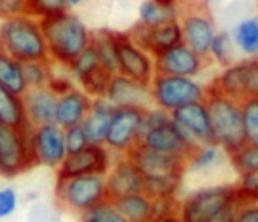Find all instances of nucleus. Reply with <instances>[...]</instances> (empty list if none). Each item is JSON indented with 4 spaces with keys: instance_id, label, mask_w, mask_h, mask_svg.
<instances>
[{
    "instance_id": "f03ea898",
    "label": "nucleus",
    "mask_w": 258,
    "mask_h": 222,
    "mask_svg": "<svg viewBox=\"0 0 258 222\" xmlns=\"http://www.w3.org/2000/svg\"><path fill=\"white\" fill-rule=\"evenodd\" d=\"M0 51L21 63L48 60L42 25L30 14L0 20Z\"/></svg>"
},
{
    "instance_id": "58836bf2",
    "label": "nucleus",
    "mask_w": 258,
    "mask_h": 222,
    "mask_svg": "<svg viewBox=\"0 0 258 222\" xmlns=\"http://www.w3.org/2000/svg\"><path fill=\"white\" fill-rule=\"evenodd\" d=\"M235 189H237L239 199L258 203V172L239 177V180L235 182Z\"/></svg>"
},
{
    "instance_id": "a19ab883",
    "label": "nucleus",
    "mask_w": 258,
    "mask_h": 222,
    "mask_svg": "<svg viewBox=\"0 0 258 222\" xmlns=\"http://www.w3.org/2000/svg\"><path fill=\"white\" fill-rule=\"evenodd\" d=\"M63 137H65V147H67V154H76V152L83 151V149L90 145L88 137H86V133H85V130H83L81 125L65 128L63 130Z\"/></svg>"
},
{
    "instance_id": "4468645a",
    "label": "nucleus",
    "mask_w": 258,
    "mask_h": 222,
    "mask_svg": "<svg viewBox=\"0 0 258 222\" xmlns=\"http://www.w3.org/2000/svg\"><path fill=\"white\" fill-rule=\"evenodd\" d=\"M116 156L105 145L90 144L76 154H67L61 166L56 170V177L78 175H105Z\"/></svg>"
},
{
    "instance_id": "c03bdc74",
    "label": "nucleus",
    "mask_w": 258,
    "mask_h": 222,
    "mask_svg": "<svg viewBox=\"0 0 258 222\" xmlns=\"http://www.w3.org/2000/svg\"><path fill=\"white\" fill-rule=\"evenodd\" d=\"M177 206H179V199L177 198L153 199V219L177 215Z\"/></svg>"
},
{
    "instance_id": "9b49d317",
    "label": "nucleus",
    "mask_w": 258,
    "mask_h": 222,
    "mask_svg": "<svg viewBox=\"0 0 258 222\" xmlns=\"http://www.w3.org/2000/svg\"><path fill=\"white\" fill-rule=\"evenodd\" d=\"M179 25L184 44L191 47L197 54L207 58L211 42L218 34L216 23H214L207 7H204L202 4L201 6L194 4V6L181 7Z\"/></svg>"
},
{
    "instance_id": "603ef678",
    "label": "nucleus",
    "mask_w": 258,
    "mask_h": 222,
    "mask_svg": "<svg viewBox=\"0 0 258 222\" xmlns=\"http://www.w3.org/2000/svg\"><path fill=\"white\" fill-rule=\"evenodd\" d=\"M204 4H213V2H220V0H202Z\"/></svg>"
},
{
    "instance_id": "aec40b11",
    "label": "nucleus",
    "mask_w": 258,
    "mask_h": 222,
    "mask_svg": "<svg viewBox=\"0 0 258 222\" xmlns=\"http://www.w3.org/2000/svg\"><path fill=\"white\" fill-rule=\"evenodd\" d=\"M104 98L114 108H121V107L146 108L151 105L150 88H148V84L134 81V79L125 77V75H121V74L111 75Z\"/></svg>"
},
{
    "instance_id": "49530a36",
    "label": "nucleus",
    "mask_w": 258,
    "mask_h": 222,
    "mask_svg": "<svg viewBox=\"0 0 258 222\" xmlns=\"http://www.w3.org/2000/svg\"><path fill=\"white\" fill-rule=\"evenodd\" d=\"M27 14V0H0V20Z\"/></svg>"
},
{
    "instance_id": "de8ad7c7",
    "label": "nucleus",
    "mask_w": 258,
    "mask_h": 222,
    "mask_svg": "<svg viewBox=\"0 0 258 222\" xmlns=\"http://www.w3.org/2000/svg\"><path fill=\"white\" fill-rule=\"evenodd\" d=\"M237 203L227 206L225 210H221V212L218 213V215H214L209 222H235V208H237Z\"/></svg>"
},
{
    "instance_id": "473e14b6",
    "label": "nucleus",
    "mask_w": 258,
    "mask_h": 222,
    "mask_svg": "<svg viewBox=\"0 0 258 222\" xmlns=\"http://www.w3.org/2000/svg\"><path fill=\"white\" fill-rule=\"evenodd\" d=\"M227 158L239 177L246 175V173L258 172V145L244 144L237 151L228 154Z\"/></svg>"
},
{
    "instance_id": "393cba45",
    "label": "nucleus",
    "mask_w": 258,
    "mask_h": 222,
    "mask_svg": "<svg viewBox=\"0 0 258 222\" xmlns=\"http://www.w3.org/2000/svg\"><path fill=\"white\" fill-rule=\"evenodd\" d=\"M118 41H119V32L109 30V28L93 30L92 47L99 54L100 65L111 75L118 74Z\"/></svg>"
},
{
    "instance_id": "2eb2a0df",
    "label": "nucleus",
    "mask_w": 258,
    "mask_h": 222,
    "mask_svg": "<svg viewBox=\"0 0 258 222\" xmlns=\"http://www.w3.org/2000/svg\"><path fill=\"white\" fill-rule=\"evenodd\" d=\"M207 67V58L195 53L184 42L163 51L155 56L156 74L179 75V77L197 79Z\"/></svg>"
},
{
    "instance_id": "cd10ccee",
    "label": "nucleus",
    "mask_w": 258,
    "mask_h": 222,
    "mask_svg": "<svg viewBox=\"0 0 258 222\" xmlns=\"http://www.w3.org/2000/svg\"><path fill=\"white\" fill-rule=\"evenodd\" d=\"M0 86L11 93L23 96L28 91L27 81H25L23 63L14 60L7 53L0 51Z\"/></svg>"
},
{
    "instance_id": "2f4dec72",
    "label": "nucleus",
    "mask_w": 258,
    "mask_h": 222,
    "mask_svg": "<svg viewBox=\"0 0 258 222\" xmlns=\"http://www.w3.org/2000/svg\"><path fill=\"white\" fill-rule=\"evenodd\" d=\"M181 184H183V177L144 178V192H146L151 199L177 198Z\"/></svg>"
},
{
    "instance_id": "e433bc0d",
    "label": "nucleus",
    "mask_w": 258,
    "mask_h": 222,
    "mask_svg": "<svg viewBox=\"0 0 258 222\" xmlns=\"http://www.w3.org/2000/svg\"><path fill=\"white\" fill-rule=\"evenodd\" d=\"M67 11H71L67 0H27V14L39 21L49 20Z\"/></svg>"
},
{
    "instance_id": "20e7f679",
    "label": "nucleus",
    "mask_w": 258,
    "mask_h": 222,
    "mask_svg": "<svg viewBox=\"0 0 258 222\" xmlns=\"http://www.w3.org/2000/svg\"><path fill=\"white\" fill-rule=\"evenodd\" d=\"M148 88L151 105L169 114L194 101H204L207 96V84L195 77L155 74Z\"/></svg>"
},
{
    "instance_id": "1a4fd4ad",
    "label": "nucleus",
    "mask_w": 258,
    "mask_h": 222,
    "mask_svg": "<svg viewBox=\"0 0 258 222\" xmlns=\"http://www.w3.org/2000/svg\"><path fill=\"white\" fill-rule=\"evenodd\" d=\"M209 86L239 101L258 96V56L244 58L223 67Z\"/></svg>"
},
{
    "instance_id": "7c9ffc66",
    "label": "nucleus",
    "mask_w": 258,
    "mask_h": 222,
    "mask_svg": "<svg viewBox=\"0 0 258 222\" xmlns=\"http://www.w3.org/2000/svg\"><path fill=\"white\" fill-rule=\"evenodd\" d=\"M225 151L213 144H202L197 145L194 149V152L190 154V158L186 159V170H191V172H207V170H213L214 166H218L221 161L225 159Z\"/></svg>"
},
{
    "instance_id": "8fccbe9b",
    "label": "nucleus",
    "mask_w": 258,
    "mask_h": 222,
    "mask_svg": "<svg viewBox=\"0 0 258 222\" xmlns=\"http://www.w3.org/2000/svg\"><path fill=\"white\" fill-rule=\"evenodd\" d=\"M85 4H86V0H67V6H69V9H71V11L79 9V7L85 6Z\"/></svg>"
},
{
    "instance_id": "412c9836",
    "label": "nucleus",
    "mask_w": 258,
    "mask_h": 222,
    "mask_svg": "<svg viewBox=\"0 0 258 222\" xmlns=\"http://www.w3.org/2000/svg\"><path fill=\"white\" fill-rule=\"evenodd\" d=\"M141 145L158 152L177 156V158L184 159V161L190 158V154L195 149V145L181 133V130L172 121L144 133L141 137Z\"/></svg>"
},
{
    "instance_id": "72a5a7b5",
    "label": "nucleus",
    "mask_w": 258,
    "mask_h": 222,
    "mask_svg": "<svg viewBox=\"0 0 258 222\" xmlns=\"http://www.w3.org/2000/svg\"><path fill=\"white\" fill-rule=\"evenodd\" d=\"M23 72L28 89L48 88L49 79L54 72V65L49 60L30 61V63H23Z\"/></svg>"
},
{
    "instance_id": "4c0bfd02",
    "label": "nucleus",
    "mask_w": 258,
    "mask_h": 222,
    "mask_svg": "<svg viewBox=\"0 0 258 222\" xmlns=\"http://www.w3.org/2000/svg\"><path fill=\"white\" fill-rule=\"evenodd\" d=\"M79 222H126L125 217L118 212L114 203L111 199L86 210L85 213L79 215Z\"/></svg>"
},
{
    "instance_id": "37998d69",
    "label": "nucleus",
    "mask_w": 258,
    "mask_h": 222,
    "mask_svg": "<svg viewBox=\"0 0 258 222\" xmlns=\"http://www.w3.org/2000/svg\"><path fill=\"white\" fill-rule=\"evenodd\" d=\"M74 81L71 79V75L67 74V70L65 68H60V67H54V72L51 75V79H49V84L48 88L53 91L56 96H60V94L67 93L69 89L74 88Z\"/></svg>"
},
{
    "instance_id": "dca6fc26",
    "label": "nucleus",
    "mask_w": 258,
    "mask_h": 222,
    "mask_svg": "<svg viewBox=\"0 0 258 222\" xmlns=\"http://www.w3.org/2000/svg\"><path fill=\"white\" fill-rule=\"evenodd\" d=\"M128 158L137 166L144 178H160V177H184L186 161L177 156L158 152L148 149L144 145H137L128 152Z\"/></svg>"
},
{
    "instance_id": "423d86ee",
    "label": "nucleus",
    "mask_w": 258,
    "mask_h": 222,
    "mask_svg": "<svg viewBox=\"0 0 258 222\" xmlns=\"http://www.w3.org/2000/svg\"><path fill=\"white\" fill-rule=\"evenodd\" d=\"M54 196L61 208L78 215L107 201V187L104 175L56 177Z\"/></svg>"
},
{
    "instance_id": "6e6552de",
    "label": "nucleus",
    "mask_w": 258,
    "mask_h": 222,
    "mask_svg": "<svg viewBox=\"0 0 258 222\" xmlns=\"http://www.w3.org/2000/svg\"><path fill=\"white\" fill-rule=\"evenodd\" d=\"M143 112L144 108L137 107H121L114 110L104 140V145L114 156H128V152L141 144Z\"/></svg>"
},
{
    "instance_id": "3c124183",
    "label": "nucleus",
    "mask_w": 258,
    "mask_h": 222,
    "mask_svg": "<svg viewBox=\"0 0 258 222\" xmlns=\"http://www.w3.org/2000/svg\"><path fill=\"white\" fill-rule=\"evenodd\" d=\"M150 222H181L177 215H170V217H160V219H151Z\"/></svg>"
},
{
    "instance_id": "79ce46f5",
    "label": "nucleus",
    "mask_w": 258,
    "mask_h": 222,
    "mask_svg": "<svg viewBox=\"0 0 258 222\" xmlns=\"http://www.w3.org/2000/svg\"><path fill=\"white\" fill-rule=\"evenodd\" d=\"M169 121H170L169 112L150 105V107H146L143 112V135L146 132H150V130L158 128V126H162V125H167Z\"/></svg>"
},
{
    "instance_id": "c9c22d12",
    "label": "nucleus",
    "mask_w": 258,
    "mask_h": 222,
    "mask_svg": "<svg viewBox=\"0 0 258 222\" xmlns=\"http://www.w3.org/2000/svg\"><path fill=\"white\" fill-rule=\"evenodd\" d=\"M241 110L246 144L258 145V96L244 98L241 101Z\"/></svg>"
},
{
    "instance_id": "39448f33",
    "label": "nucleus",
    "mask_w": 258,
    "mask_h": 222,
    "mask_svg": "<svg viewBox=\"0 0 258 222\" xmlns=\"http://www.w3.org/2000/svg\"><path fill=\"white\" fill-rule=\"evenodd\" d=\"M239 194L235 184H218L191 191L179 199L177 217L181 222H209L227 206L235 205Z\"/></svg>"
},
{
    "instance_id": "f3484780",
    "label": "nucleus",
    "mask_w": 258,
    "mask_h": 222,
    "mask_svg": "<svg viewBox=\"0 0 258 222\" xmlns=\"http://www.w3.org/2000/svg\"><path fill=\"white\" fill-rule=\"evenodd\" d=\"M170 121L181 130V133L195 147L214 142L206 101H194V103H188L184 107L177 108V110L170 112Z\"/></svg>"
},
{
    "instance_id": "7ed1b4c3",
    "label": "nucleus",
    "mask_w": 258,
    "mask_h": 222,
    "mask_svg": "<svg viewBox=\"0 0 258 222\" xmlns=\"http://www.w3.org/2000/svg\"><path fill=\"white\" fill-rule=\"evenodd\" d=\"M204 101L209 112L214 144L220 145L227 156L242 147L246 140L244 128H242L241 101L220 93L209 84H207V96Z\"/></svg>"
},
{
    "instance_id": "c756f323",
    "label": "nucleus",
    "mask_w": 258,
    "mask_h": 222,
    "mask_svg": "<svg viewBox=\"0 0 258 222\" xmlns=\"http://www.w3.org/2000/svg\"><path fill=\"white\" fill-rule=\"evenodd\" d=\"M0 125L13 126V128H28L21 96L11 93L2 86H0Z\"/></svg>"
},
{
    "instance_id": "ddd939ff",
    "label": "nucleus",
    "mask_w": 258,
    "mask_h": 222,
    "mask_svg": "<svg viewBox=\"0 0 258 222\" xmlns=\"http://www.w3.org/2000/svg\"><path fill=\"white\" fill-rule=\"evenodd\" d=\"M118 74L134 81L150 84L155 77V56L137 46L126 32H119L118 41Z\"/></svg>"
},
{
    "instance_id": "a211bd4d",
    "label": "nucleus",
    "mask_w": 258,
    "mask_h": 222,
    "mask_svg": "<svg viewBox=\"0 0 258 222\" xmlns=\"http://www.w3.org/2000/svg\"><path fill=\"white\" fill-rule=\"evenodd\" d=\"M104 178L107 199L111 201L136 192H144V177L128 156H116Z\"/></svg>"
},
{
    "instance_id": "f704fd0d",
    "label": "nucleus",
    "mask_w": 258,
    "mask_h": 222,
    "mask_svg": "<svg viewBox=\"0 0 258 222\" xmlns=\"http://www.w3.org/2000/svg\"><path fill=\"white\" fill-rule=\"evenodd\" d=\"M234 47L235 46L228 32H218L216 37L211 42L207 58H211L220 67H227V65L234 63Z\"/></svg>"
},
{
    "instance_id": "a18cd8bd",
    "label": "nucleus",
    "mask_w": 258,
    "mask_h": 222,
    "mask_svg": "<svg viewBox=\"0 0 258 222\" xmlns=\"http://www.w3.org/2000/svg\"><path fill=\"white\" fill-rule=\"evenodd\" d=\"M235 222H258V203L239 199L235 208Z\"/></svg>"
},
{
    "instance_id": "c85d7f7f",
    "label": "nucleus",
    "mask_w": 258,
    "mask_h": 222,
    "mask_svg": "<svg viewBox=\"0 0 258 222\" xmlns=\"http://www.w3.org/2000/svg\"><path fill=\"white\" fill-rule=\"evenodd\" d=\"M234 46L246 54V58L258 56V16L244 18L234 27L230 34Z\"/></svg>"
},
{
    "instance_id": "a878e982",
    "label": "nucleus",
    "mask_w": 258,
    "mask_h": 222,
    "mask_svg": "<svg viewBox=\"0 0 258 222\" xmlns=\"http://www.w3.org/2000/svg\"><path fill=\"white\" fill-rule=\"evenodd\" d=\"M112 203L126 222H150L153 219V199L146 192L123 196Z\"/></svg>"
},
{
    "instance_id": "ea45409f",
    "label": "nucleus",
    "mask_w": 258,
    "mask_h": 222,
    "mask_svg": "<svg viewBox=\"0 0 258 222\" xmlns=\"http://www.w3.org/2000/svg\"><path fill=\"white\" fill-rule=\"evenodd\" d=\"M20 206V196L18 191L11 185L0 187V220H6L16 213Z\"/></svg>"
},
{
    "instance_id": "0eeeda50",
    "label": "nucleus",
    "mask_w": 258,
    "mask_h": 222,
    "mask_svg": "<svg viewBox=\"0 0 258 222\" xmlns=\"http://www.w3.org/2000/svg\"><path fill=\"white\" fill-rule=\"evenodd\" d=\"M28 128L0 125V177L2 178H16L34 168L30 145H28Z\"/></svg>"
},
{
    "instance_id": "6ab92c4d",
    "label": "nucleus",
    "mask_w": 258,
    "mask_h": 222,
    "mask_svg": "<svg viewBox=\"0 0 258 222\" xmlns=\"http://www.w3.org/2000/svg\"><path fill=\"white\" fill-rule=\"evenodd\" d=\"M126 34L137 46L144 47L153 56L183 42V32H181L179 20L170 21V23H165L156 28H146L143 25L136 23Z\"/></svg>"
},
{
    "instance_id": "5701e85b",
    "label": "nucleus",
    "mask_w": 258,
    "mask_h": 222,
    "mask_svg": "<svg viewBox=\"0 0 258 222\" xmlns=\"http://www.w3.org/2000/svg\"><path fill=\"white\" fill-rule=\"evenodd\" d=\"M56 94L49 88H34L28 89L21 96L25 108V118L28 126H41L54 123L56 112Z\"/></svg>"
},
{
    "instance_id": "bb28decb",
    "label": "nucleus",
    "mask_w": 258,
    "mask_h": 222,
    "mask_svg": "<svg viewBox=\"0 0 258 222\" xmlns=\"http://www.w3.org/2000/svg\"><path fill=\"white\" fill-rule=\"evenodd\" d=\"M181 16V6L176 7H163L153 0H143L137 9V23L146 28L162 27L170 21L179 20Z\"/></svg>"
},
{
    "instance_id": "f257e3e1",
    "label": "nucleus",
    "mask_w": 258,
    "mask_h": 222,
    "mask_svg": "<svg viewBox=\"0 0 258 222\" xmlns=\"http://www.w3.org/2000/svg\"><path fill=\"white\" fill-rule=\"evenodd\" d=\"M48 47V60L54 67L65 68L78 54L92 46L93 30L74 11L41 21Z\"/></svg>"
},
{
    "instance_id": "4be33fe9",
    "label": "nucleus",
    "mask_w": 258,
    "mask_h": 222,
    "mask_svg": "<svg viewBox=\"0 0 258 222\" xmlns=\"http://www.w3.org/2000/svg\"><path fill=\"white\" fill-rule=\"evenodd\" d=\"M93 98L85 93L81 88L74 86L67 93L56 98V112H54V123L60 128H71V126L83 125L86 114L90 110Z\"/></svg>"
},
{
    "instance_id": "b1692460",
    "label": "nucleus",
    "mask_w": 258,
    "mask_h": 222,
    "mask_svg": "<svg viewBox=\"0 0 258 222\" xmlns=\"http://www.w3.org/2000/svg\"><path fill=\"white\" fill-rule=\"evenodd\" d=\"M116 108L105 100L104 96L93 98L90 110L86 114L85 121H83V130H85L88 142L93 145H104L105 135H107L109 125H111L112 114Z\"/></svg>"
},
{
    "instance_id": "9d476101",
    "label": "nucleus",
    "mask_w": 258,
    "mask_h": 222,
    "mask_svg": "<svg viewBox=\"0 0 258 222\" xmlns=\"http://www.w3.org/2000/svg\"><path fill=\"white\" fill-rule=\"evenodd\" d=\"M28 145L34 166H44L49 170H58L67 158L63 128L56 123L28 128Z\"/></svg>"
},
{
    "instance_id": "09e8293b",
    "label": "nucleus",
    "mask_w": 258,
    "mask_h": 222,
    "mask_svg": "<svg viewBox=\"0 0 258 222\" xmlns=\"http://www.w3.org/2000/svg\"><path fill=\"white\" fill-rule=\"evenodd\" d=\"M153 2L160 4L163 7H176V6H181V0H153Z\"/></svg>"
},
{
    "instance_id": "f8f14e48",
    "label": "nucleus",
    "mask_w": 258,
    "mask_h": 222,
    "mask_svg": "<svg viewBox=\"0 0 258 222\" xmlns=\"http://www.w3.org/2000/svg\"><path fill=\"white\" fill-rule=\"evenodd\" d=\"M65 70L71 75L74 84L85 93H88L92 98H100L105 94L111 74L100 65L99 54L92 46L86 47L81 54H78L65 67Z\"/></svg>"
}]
</instances>
